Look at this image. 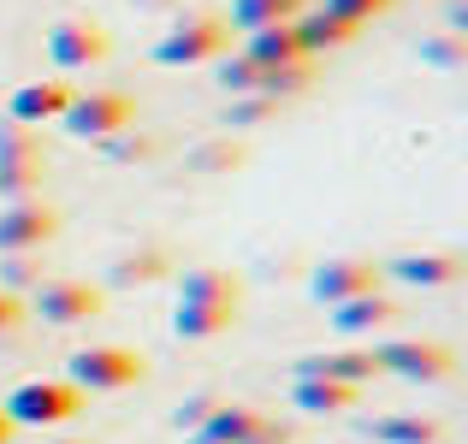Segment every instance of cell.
Wrapping results in <instances>:
<instances>
[{"label": "cell", "instance_id": "obj_1", "mask_svg": "<svg viewBox=\"0 0 468 444\" xmlns=\"http://www.w3.org/2000/svg\"><path fill=\"white\" fill-rule=\"evenodd\" d=\"M231 18L226 12H207V6H190L172 18V30L154 42V59L160 66H207V59H226L231 54Z\"/></svg>", "mask_w": 468, "mask_h": 444}, {"label": "cell", "instance_id": "obj_2", "mask_svg": "<svg viewBox=\"0 0 468 444\" xmlns=\"http://www.w3.org/2000/svg\"><path fill=\"white\" fill-rule=\"evenodd\" d=\"M66 379L83 397H95V391H131V386L149 379V355L131 350V344H83V350L71 355Z\"/></svg>", "mask_w": 468, "mask_h": 444}, {"label": "cell", "instance_id": "obj_3", "mask_svg": "<svg viewBox=\"0 0 468 444\" xmlns=\"http://www.w3.org/2000/svg\"><path fill=\"white\" fill-rule=\"evenodd\" d=\"M137 125V101L125 90H71V107L59 113V131L78 143H113Z\"/></svg>", "mask_w": 468, "mask_h": 444}, {"label": "cell", "instance_id": "obj_4", "mask_svg": "<svg viewBox=\"0 0 468 444\" xmlns=\"http://www.w3.org/2000/svg\"><path fill=\"white\" fill-rule=\"evenodd\" d=\"M190 444H297V427L279 421V415L250 409V403H219L190 433Z\"/></svg>", "mask_w": 468, "mask_h": 444}, {"label": "cell", "instance_id": "obj_5", "mask_svg": "<svg viewBox=\"0 0 468 444\" xmlns=\"http://www.w3.org/2000/svg\"><path fill=\"white\" fill-rule=\"evenodd\" d=\"M83 403L90 397H83L71 379H24L0 409L12 415V427H66V421L83 415Z\"/></svg>", "mask_w": 468, "mask_h": 444}, {"label": "cell", "instance_id": "obj_6", "mask_svg": "<svg viewBox=\"0 0 468 444\" xmlns=\"http://www.w3.org/2000/svg\"><path fill=\"white\" fill-rule=\"evenodd\" d=\"M48 178V143L36 137L30 125H0V196L6 202H24V196H42Z\"/></svg>", "mask_w": 468, "mask_h": 444}, {"label": "cell", "instance_id": "obj_7", "mask_svg": "<svg viewBox=\"0 0 468 444\" xmlns=\"http://www.w3.org/2000/svg\"><path fill=\"white\" fill-rule=\"evenodd\" d=\"M374 362H379V374H398L410 386H445L457 374V350L439 338H386L374 350Z\"/></svg>", "mask_w": 468, "mask_h": 444}, {"label": "cell", "instance_id": "obj_8", "mask_svg": "<svg viewBox=\"0 0 468 444\" xmlns=\"http://www.w3.org/2000/svg\"><path fill=\"white\" fill-rule=\"evenodd\" d=\"M107 308V291L90 285V279H71V273H54L36 285V314L48 326H90L95 314Z\"/></svg>", "mask_w": 468, "mask_h": 444}, {"label": "cell", "instance_id": "obj_9", "mask_svg": "<svg viewBox=\"0 0 468 444\" xmlns=\"http://www.w3.org/2000/svg\"><path fill=\"white\" fill-rule=\"evenodd\" d=\"M59 238V214L42 196H24V202L0 207V255H42Z\"/></svg>", "mask_w": 468, "mask_h": 444}, {"label": "cell", "instance_id": "obj_10", "mask_svg": "<svg viewBox=\"0 0 468 444\" xmlns=\"http://www.w3.org/2000/svg\"><path fill=\"white\" fill-rule=\"evenodd\" d=\"M309 291H314L326 308H338V302H356V296L386 291V267H379V261H367V255H338V261L314 267Z\"/></svg>", "mask_w": 468, "mask_h": 444}, {"label": "cell", "instance_id": "obj_11", "mask_svg": "<svg viewBox=\"0 0 468 444\" xmlns=\"http://www.w3.org/2000/svg\"><path fill=\"white\" fill-rule=\"evenodd\" d=\"M48 54H54L59 71H90V66H107V59H113V36L95 18H66L48 36Z\"/></svg>", "mask_w": 468, "mask_h": 444}, {"label": "cell", "instance_id": "obj_12", "mask_svg": "<svg viewBox=\"0 0 468 444\" xmlns=\"http://www.w3.org/2000/svg\"><path fill=\"white\" fill-rule=\"evenodd\" d=\"M457 273H463L457 249H410V255H398V261L386 267V279H403V285H415V291L457 285Z\"/></svg>", "mask_w": 468, "mask_h": 444}, {"label": "cell", "instance_id": "obj_13", "mask_svg": "<svg viewBox=\"0 0 468 444\" xmlns=\"http://www.w3.org/2000/svg\"><path fill=\"white\" fill-rule=\"evenodd\" d=\"M66 107H71V83H18V90H12L6 119H12V125L42 131V125H59Z\"/></svg>", "mask_w": 468, "mask_h": 444}, {"label": "cell", "instance_id": "obj_14", "mask_svg": "<svg viewBox=\"0 0 468 444\" xmlns=\"http://www.w3.org/2000/svg\"><path fill=\"white\" fill-rule=\"evenodd\" d=\"M243 59H255V66L279 71V66H303V59H314V54L303 48L297 24H273V30H250V42H243Z\"/></svg>", "mask_w": 468, "mask_h": 444}, {"label": "cell", "instance_id": "obj_15", "mask_svg": "<svg viewBox=\"0 0 468 444\" xmlns=\"http://www.w3.org/2000/svg\"><path fill=\"white\" fill-rule=\"evenodd\" d=\"M166 273H178V267H172V255L160 249V243H143V249L119 255V261L107 267V285H113V291H143V285H160Z\"/></svg>", "mask_w": 468, "mask_h": 444}, {"label": "cell", "instance_id": "obj_16", "mask_svg": "<svg viewBox=\"0 0 468 444\" xmlns=\"http://www.w3.org/2000/svg\"><path fill=\"white\" fill-rule=\"evenodd\" d=\"M297 379H350V386H367V379H379V362H374V350L303 355V362H297Z\"/></svg>", "mask_w": 468, "mask_h": 444}, {"label": "cell", "instance_id": "obj_17", "mask_svg": "<svg viewBox=\"0 0 468 444\" xmlns=\"http://www.w3.org/2000/svg\"><path fill=\"white\" fill-rule=\"evenodd\" d=\"M178 302H226V308H243V279L226 273V267H190L178 279Z\"/></svg>", "mask_w": 468, "mask_h": 444}, {"label": "cell", "instance_id": "obj_18", "mask_svg": "<svg viewBox=\"0 0 468 444\" xmlns=\"http://www.w3.org/2000/svg\"><path fill=\"white\" fill-rule=\"evenodd\" d=\"M386 320H398V302H391L386 291L356 296V302H338V308H332V326H338L344 338H367V332H379Z\"/></svg>", "mask_w": 468, "mask_h": 444}, {"label": "cell", "instance_id": "obj_19", "mask_svg": "<svg viewBox=\"0 0 468 444\" xmlns=\"http://www.w3.org/2000/svg\"><path fill=\"white\" fill-rule=\"evenodd\" d=\"M231 326H238V308H226V302H178L172 308V332L190 338V344L219 338V332H231Z\"/></svg>", "mask_w": 468, "mask_h": 444}, {"label": "cell", "instance_id": "obj_20", "mask_svg": "<svg viewBox=\"0 0 468 444\" xmlns=\"http://www.w3.org/2000/svg\"><path fill=\"white\" fill-rule=\"evenodd\" d=\"M314 0H231V30H273V24H297L303 12H309Z\"/></svg>", "mask_w": 468, "mask_h": 444}, {"label": "cell", "instance_id": "obj_21", "mask_svg": "<svg viewBox=\"0 0 468 444\" xmlns=\"http://www.w3.org/2000/svg\"><path fill=\"white\" fill-rule=\"evenodd\" d=\"M297 36H303V48L320 59V54H332V48H350L362 30H356V24H344L338 12H326V6H309V12L297 18Z\"/></svg>", "mask_w": 468, "mask_h": 444}, {"label": "cell", "instance_id": "obj_22", "mask_svg": "<svg viewBox=\"0 0 468 444\" xmlns=\"http://www.w3.org/2000/svg\"><path fill=\"white\" fill-rule=\"evenodd\" d=\"M297 409H309V415H344V409H356L362 403V386H350V379H297Z\"/></svg>", "mask_w": 468, "mask_h": 444}, {"label": "cell", "instance_id": "obj_23", "mask_svg": "<svg viewBox=\"0 0 468 444\" xmlns=\"http://www.w3.org/2000/svg\"><path fill=\"white\" fill-rule=\"evenodd\" d=\"M367 433L379 444H445V427L433 415H391V421H374Z\"/></svg>", "mask_w": 468, "mask_h": 444}, {"label": "cell", "instance_id": "obj_24", "mask_svg": "<svg viewBox=\"0 0 468 444\" xmlns=\"http://www.w3.org/2000/svg\"><path fill=\"white\" fill-rule=\"evenodd\" d=\"M190 172H231V166H243V160H250V148H243L238 137H214V143H202V148H190Z\"/></svg>", "mask_w": 468, "mask_h": 444}, {"label": "cell", "instance_id": "obj_25", "mask_svg": "<svg viewBox=\"0 0 468 444\" xmlns=\"http://www.w3.org/2000/svg\"><path fill=\"white\" fill-rule=\"evenodd\" d=\"M273 113H279L273 95H231V107H226V131H255V125H267Z\"/></svg>", "mask_w": 468, "mask_h": 444}, {"label": "cell", "instance_id": "obj_26", "mask_svg": "<svg viewBox=\"0 0 468 444\" xmlns=\"http://www.w3.org/2000/svg\"><path fill=\"white\" fill-rule=\"evenodd\" d=\"M42 285V255H0V291L24 296Z\"/></svg>", "mask_w": 468, "mask_h": 444}, {"label": "cell", "instance_id": "obj_27", "mask_svg": "<svg viewBox=\"0 0 468 444\" xmlns=\"http://www.w3.org/2000/svg\"><path fill=\"white\" fill-rule=\"evenodd\" d=\"M101 148H107L113 160H131V166H137V160H143V166H149V160H160V137H137V131H119V137L101 143Z\"/></svg>", "mask_w": 468, "mask_h": 444}, {"label": "cell", "instance_id": "obj_28", "mask_svg": "<svg viewBox=\"0 0 468 444\" xmlns=\"http://www.w3.org/2000/svg\"><path fill=\"white\" fill-rule=\"evenodd\" d=\"M320 6H326V12H338L344 24H356V30H362V24L386 18V12L398 6V0H320Z\"/></svg>", "mask_w": 468, "mask_h": 444}, {"label": "cell", "instance_id": "obj_29", "mask_svg": "<svg viewBox=\"0 0 468 444\" xmlns=\"http://www.w3.org/2000/svg\"><path fill=\"white\" fill-rule=\"evenodd\" d=\"M421 59L427 66H445V71H463L468 66V42L463 36H433V42H421Z\"/></svg>", "mask_w": 468, "mask_h": 444}, {"label": "cell", "instance_id": "obj_30", "mask_svg": "<svg viewBox=\"0 0 468 444\" xmlns=\"http://www.w3.org/2000/svg\"><path fill=\"white\" fill-rule=\"evenodd\" d=\"M214 409H219V397H214V391H202V397L178 403V415H172V421H178V433H196V427H202V421H207Z\"/></svg>", "mask_w": 468, "mask_h": 444}, {"label": "cell", "instance_id": "obj_31", "mask_svg": "<svg viewBox=\"0 0 468 444\" xmlns=\"http://www.w3.org/2000/svg\"><path fill=\"white\" fill-rule=\"evenodd\" d=\"M24 320H30V302H24V296H12V291H0V338H6V332H18Z\"/></svg>", "mask_w": 468, "mask_h": 444}, {"label": "cell", "instance_id": "obj_32", "mask_svg": "<svg viewBox=\"0 0 468 444\" xmlns=\"http://www.w3.org/2000/svg\"><path fill=\"white\" fill-rule=\"evenodd\" d=\"M12 433H18V427H12V415L0 409V444H12Z\"/></svg>", "mask_w": 468, "mask_h": 444}, {"label": "cell", "instance_id": "obj_33", "mask_svg": "<svg viewBox=\"0 0 468 444\" xmlns=\"http://www.w3.org/2000/svg\"><path fill=\"white\" fill-rule=\"evenodd\" d=\"M48 444H95V439H83V433H66V439H48Z\"/></svg>", "mask_w": 468, "mask_h": 444}, {"label": "cell", "instance_id": "obj_34", "mask_svg": "<svg viewBox=\"0 0 468 444\" xmlns=\"http://www.w3.org/2000/svg\"><path fill=\"white\" fill-rule=\"evenodd\" d=\"M137 6H149V12H160V6H178V0H137Z\"/></svg>", "mask_w": 468, "mask_h": 444}]
</instances>
